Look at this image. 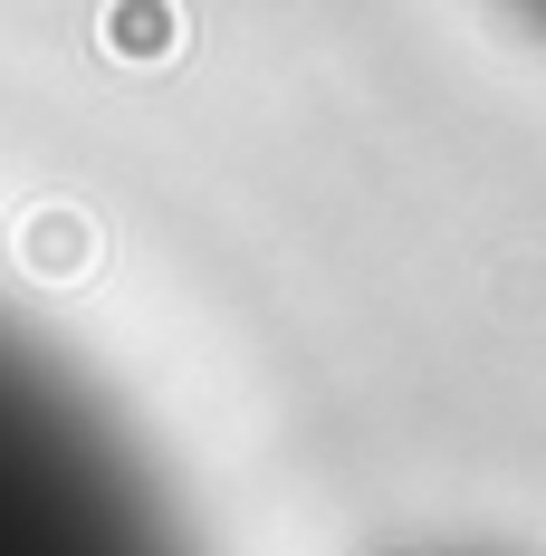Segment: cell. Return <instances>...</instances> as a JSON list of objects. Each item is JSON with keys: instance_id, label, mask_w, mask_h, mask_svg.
Wrapping results in <instances>:
<instances>
[{"instance_id": "2", "label": "cell", "mask_w": 546, "mask_h": 556, "mask_svg": "<svg viewBox=\"0 0 546 556\" xmlns=\"http://www.w3.org/2000/svg\"><path fill=\"white\" fill-rule=\"evenodd\" d=\"M518 10H528V20H537V29H546V0H518Z\"/></svg>"}, {"instance_id": "1", "label": "cell", "mask_w": 546, "mask_h": 556, "mask_svg": "<svg viewBox=\"0 0 546 556\" xmlns=\"http://www.w3.org/2000/svg\"><path fill=\"white\" fill-rule=\"evenodd\" d=\"M0 556H192L154 460L0 317Z\"/></svg>"}, {"instance_id": "3", "label": "cell", "mask_w": 546, "mask_h": 556, "mask_svg": "<svg viewBox=\"0 0 546 556\" xmlns=\"http://www.w3.org/2000/svg\"><path fill=\"white\" fill-rule=\"evenodd\" d=\"M441 556H480V547H441Z\"/></svg>"}]
</instances>
